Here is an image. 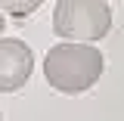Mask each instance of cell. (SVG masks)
<instances>
[{
    "instance_id": "obj_1",
    "label": "cell",
    "mask_w": 124,
    "mask_h": 121,
    "mask_svg": "<svg viewBox=\"0 0 124 121\" xmlns=\"http://www.w3.org/2000/svg\"><path fill=\"white\" fill-rule=\"evenodd\" d=\"M102 65H106V59H102L99 47H87L84 40L81 44H56L50 47L44 59V78L53 90L75 96V93L90 90L99 81Z\"/></svg>"
},
{
    "instance_id": "obj_2",
    "label": "cell",
    "mask_w": 124,
    "mask_h": 121,
    "mask_svg": "<svg viewBox=\"0 0 124 121\" xmlns=\"http://www.w3.org/2000/svg\"><path fill=\"white\" fill-rule=\"evenodd\" d=\"M112 28V9L106 0H59L53 13V31L68 40H102Z\"/></svg>"
},
{
    "instance_id": "obj_3",
    "label": "cell",
    "mask_w": 124,
    "mask_h": 121,
    "mask_svg": "<svg viewBox=\"0 0 124 121\" xmlns=\"http://www.w3.org/2000/svg\"><path fill=\"white\" fill-rule=\"evenodd\" d=\"M34 72V53L19 37H0V93H13L28 84Z\"/></svg>"
},
{
    "instance_id": "obj_4",
    "label": "cell",
    "mask_w": 124,
    "mask_h": 121,
    "mask_svg": "<svg viewBox=\"0 0 124 121\" xmlns=\"http://www.w3.org/2000/svg\"><path fill=\"white\" fill-rule=\"evenodd\" d=\"M40 3H44V0H0V9L16 16V19H25V16H31Z\"/></svg>"
},
{
    "instance_id": "obj_5",
    "label": "cell",
    "mask_w": 124,
    "mask_h": 121,
    "mask_svg": "<svg viewBox=\"0 0 124 121\" xmlns=\"http://www.w3.org/2000/svg\"><path fill=\"white\" fill-rule=\"evenodd\" d=\"M3 25H6V22H3V13H0V34H3Z\"/></svg>"
},
{
    "instance_id": "obj_6",
    "label": "cell",
    "mask_w": 124,
    "mask_h": 121,
    "mask_svg": "<svg viewBox=\"0 0 124 121\" xmlns=\"http://www.w3.org/2000/svg\"><path fill=\"white\" fill-rule=\"evenodd\" d=\"M0 121H3V115H0Z\"/></svg>"
}]
</instances>
